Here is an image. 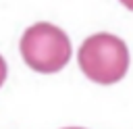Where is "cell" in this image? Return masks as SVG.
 Instances as JSON below:
<instances>
[{
	"instance_id": "1",
	"label": "cell",
	"mask_w": 133,
	"mask_h": 129,
	"mask_svg": "<svg viewBox=\"0 0 133 129\" xmlns=\"http://www.w3.org/2000/svg\"><path fill=\"white\" fill-rule=\"evenodd\" d=\"M77 60L87 79L100 85H112L121 81L129 69V50L121 37L112 33H96L81 44Z\"/></svg>"
},
{
	"instance_id": "2",
	"label": "cell",
	"mask_w": 133,
	"mask_h": 129,
	"mask_svg": "<svg viewBox=\"0 0 133 129\" xmlns=\"http://www.w3.org/2000/svg\"><path fill=\"white\" fill-rule=\"evenodd\" d=\"M25 64L37 73H56L71 60L69 35L52 23H35L25 29L19 44Z\"/></svg>"
},
{
	"instance_id": "3",
	"label": "cell",
	"mask_w": 133,
	"mask_h": 129,
	"mask_svg": "<svg viewBox=\"0 0 133 129\" xmlns=\"http://www.w3.org/2000/svg\"><path fill=\"white\" fill-rule=\"evenodd\" d=\"M6 75H8V67H6L4 58L0 56V87L4 85V81H6Z\"/></svg>"
},
{
	"instance_id": "4",
	"label": "cell",
	"mask_w": 133,
	"mask_h": 129,
	"mask_svg": "<svg viewBox=\"0 0 133 129\" xmlns=\"http://www.w3.org/2000/svg\"><path fill=\"white\" fill-rule=\"evenodd\" d=\"M121 4L125 8H129V10H133V0H121Z\"/></svg>"
},
{
	"instance_id": "5",
	"label": "cell",
	"mask_w": 133,
	"mask_h": 129,
	"mask_svg": "<svg viewBox=\"0 0 133 129\" xmlns=\"http://www.w3.org/2000/svg\"><path fill=\"white\" fill-rule=\"evenodd\" d=\"M64 129H83V127H64Z\"/></svg>"
}]
</instances>
